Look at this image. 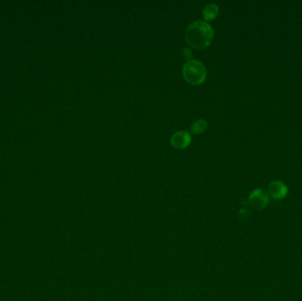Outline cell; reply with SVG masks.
Segmentation results:
<instances>
[{"mask_svg": "<svg viewBox=\"0 0 302 301\" xmlns=\"http://www.w3.org/2000/svg\"><path fill=\"white\" fill-rule=\"evenodd\" d=\"M182 55H183V57L185 58L186 60H188L191 59V57H192V52H191L190 49H184L183 52H182Z\"/></svg>", "mask_w": 302, "mask_h": 301, "instance_id": "cell-8", "label": "cell"}, {"mask_svg": "<svg viewBox=\"0 0 302 301\" xmlns=\"http://www.w3.org/2000/svg\"><path fill=\"white\" fill-rule=\"evenodd\" d=\"M268 192L270 193V196L273 197L275 199H283L287 194V186L286 184L280 181H272L269 185Z\"/></svg>", "mask_w": 302, "mask_h": 301, "instance_id": "cell-5", "label": "cell"}, {"mask_svg": "<svg viewBox=\"0 0 302 301\" xmlns=\"http://www.w3.org/2000/svg\"><path fill=\"white\" fill-rule=\"evenodd\" d=\"M269 202V195L262 189H256L250 194L249 203L253 208L262 209L265 208Z\"/></svg>", "mask_w": 302, "mask_h": 301, "instance_id": "cell-3", "label": "cell"}, {"mask_svg": "<svg viewBox=\"0 0 302 301\" xmlns=\"http://www.w3.org/2000/svg\"><path fill=\"white\" fill-rule=\"evenodd\" d=\"M218 12H219V8H218V4H207L204 6L202 13H203V17L205 20H214L216 17L218 16Z\"/></svg>", "mask_w": 302, "mask_h": 301, "instance_id": "cell-6", "label": "cell"}, {"mask_svg": "<svg viewBox=\"0 0 302 301\" xmlns=\"http://www.w3.org/2000/svg\"><path fill=\"white\" fill-rule=\"evenodd\" d=\"M207 127H208V122L205 120H199L191 125V132L194 134H198L205 131Z\"/></svg>", "mask_w": 302, "mask_h": 301, "instance_id": "cell-7", "label": "cell"}, {"mask_svg": "<svg viewBox=\"0 0 302 301\" xmlns=\"http://www.w3.org/2000/svg\"><path fill=\"white\" fill-rule=\"evenodd\" d=\"M182 73L185 80L192 85L201 84L207 76L205 65L196 60L185 62Z\"/></svg>", "mask_w": 302, "mask_h": 301, "instance_id": "cell-2", "label": "cell"}, {"mask_svg": "<svg viewBox=\"0 0 302 301\" xmlns=\"http://www.w3.org/2000/svg\"><path fill=\"white\" fill-rule=\"evenodd\" d=\"M214 30L208 22L194 20L191 22L185 30V40L194 49H203L212 42Z\"/></svg>", "mask_w": 302, "mask_h": 301, "instance_id": "cell-1", "label": "cell"}, {"mask_svg": "<svg viewBox=\"0 0 302 301\" xmlns=\"http://www.w3.org/2000/svg\"><path fill=\"white\" fill-rule=\"evenodd\" d=\"M192 137L186 131H178L171 138V144L175 149H182L186 148L191 143Z\"/></svg>", "mask_w": 302, "mask_h": 301, "instance_id": "cell-4", "label": "cell"}]
</instances>
